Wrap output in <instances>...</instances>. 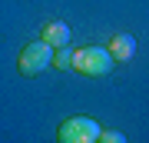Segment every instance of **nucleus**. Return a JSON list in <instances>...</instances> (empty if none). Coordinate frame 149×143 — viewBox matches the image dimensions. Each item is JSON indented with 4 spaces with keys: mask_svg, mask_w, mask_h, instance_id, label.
Segmentation results:
<instances>
[{
    "mask_svg": "<svg viewBox=\"0 0 149 143\" xmlns=\"http://www.w3.org/2000/svg\"><path fill=\"white\" fill-rule=\"evenodd\" d=\"M73 73H83V77H106L113 70V57L106 47H80L73 50Z\"/></svg>",
    "mask_w": 149,
    "mask_h": 143,
    "instance_id": "1",
    "label": "nucleus"
},
{
    "mask_svg": "<svg viewBox=\"0 0 149 143\" xmlns=\"http://www.w3.org/2000/svg\"><path fill=\"white\" fill-rule=\"evenodd\" d=\"M50 63H53V47H50L47 40L27 43V47L20 50V57H17V70H20L23 77H40Z\"/></svg>",
    "mask_w": 149,
    "mask_h": 143,
    "instance_id": "2",
    "label": "nucleus"
},
{
    "mask_svg": "<svg viewBox=\"0 0 149 143\" xmlns=\"http://www.w3.org/2000/svg\"><path fill=\"white\" fill-rule=\"evenodd\" d=\"M100 130L103 127L93 117H70V120L60 123L56 137H60V143H96Z\"/></svg>",
    "mask_w": 149,
    "mask_h": 143,
    "instance_id": "3",
    "label": "nucleus"
},
{
    "mask_svg": "<svg viewBox=\"0 0 149 143\" xmlns=\"http://www.w3.org/2000/svg\"><path fill=\"white\" fill-rule=\"evenodd\" d=\"M40 40H47L50 47H66L70 43V27L63 20H47L40 30Z\"/></svg>",
    "mask_w": 149,
    "mask_h": 143,
    "instance_id": "4",
    "label": "nucleus"
},
{
    "mask_svg": "<svg viewBox=\"0 0 149 143\" xmlns=\"http://www.w3.org/2000/svg\"><path fill=\"white\" fill-rule=\"evenodd\" d=\"M106 50H109V57L113 60H133V53H136V40L129 37V33H116V37H109L106 43Z\"/></svg>",
    "mask_w": 149,
    "mask_h": 143,
    "instance_id": "5",
    "label": "nucleus"
},
{
    "mask_svg": "<svg viewBox=\"0 0 149 143\" xmlns=\"http://www.w3.org/2000/svg\"><path fill=\"white\" fill-rule=\"evenodd\" d=\"M53 67L56 70H70L73 67V50H70V43L66 47H53Z\"/></svg>",
    "mask_w": 149,
    "mask_h": 143,
    "instance_id": "6",
    "label": "nucleus"
},
{
    "mask_svg": "<svg viewBox=\"0 0 149 143\" xmlns=\"http://www.w3.org/2000/svg\"><path fill=\"white\" fill-rule=\"evenodd\" d=\"M96 140H100V143H123L126 137H123L119 130H100V137H96Z\"/></svg>",
    "mask_w": 149,
    "mask_h": 143,
    "instance_id": "7",
    "label": "nucleus"
}]
</instances>
